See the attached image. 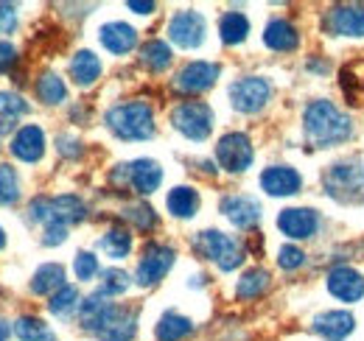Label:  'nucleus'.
<instances>
[{
    "label": "nucleus",
    "instance_id": "40",
    "mask_svg": "<svg viewBox=\"0 0 364 341\" xmlns=\"http://www.w3.org/2000/svg\"><path fill=\"white\" fill-rule=\"evenodd\" d=\"M73 269H76V277L79 280H90L92 274L98 271V257L90 255V252H79L76 260H73Z\"/></svg>",
    "mask_w": 364,
    "mask_h": 341
},
{
    "label": "nucleus",
    "instance_id": "18",
    "mask_svg": "<svg viewBox=\"0 0 364 341\" xmlns=\"http://www.w3.org/2000/svg\"><path fill=\"white\" fill-rule=\"evenodd\" d=\"M222 213L228 215L235 227L247 229V227L258 224V218H261V205H258L252 196H238V193H235V196H225V199H222Z\"/></svg>",
    "mask_w": 364,
    "mask_h": 341
},
{
    "label": "nucleus",
    "instance_id": "10",
    "mask_svg": "<svg viewBox=\"0 0 364 341\" xmlns=\"http://www.w3.org/2000/svg\"><path fill=\"white\" fill-rule=\"evenodd\" d=\"M168 37L180 48H199L205 40V17L199 11H177L168 23Z\"/></svg>",
    "mask_w": 364,
    "mask_h": 341
},
{
    "label": "nucleus",
    "instance_id": "25",
    "mask_svg": "<svg viewBox=\"0 0 364 341\" xmlns=\"http://www.w3.org/2000/svg\"><path fill=\"white\" fill-rule=\"evenodd\" d=\"M59 288H65V269L59 263H48L31 277V294H53Z\"/></svg>",
    "mask_w": 364,
    "mask_h": 341
},
{
    "label": "nucleus",
    "instance_id": "12",
    "mask_svg": "<svg viewBox=\"0 0 364 341\" xmlns=\"http://www.w3.org/2000/svg\"><path fill=\"white\" fill-rule=\"evenodd\" d=\"M137 328V313L129 308H118L112 305L107 319L101 322V328L95 330V336L101 341H132Z\"/></svg>",
    "mask_w": 364,
    "mask_h": 341
},
{
    "label": "nucleus",
    "instance_id": "39",
    "mask_svg": "<svg viewBox=\"0 0 364 341\" xmlns=\"http://www.w3.org/2000/svg\"><path fill=\"white\" fill-rule=\"evenodd\" d=\"M277 263H280V269L294 271V269H300V266L306 263V252L297 249V247H283V249L277 252Z\"/></svg>",
    "mask_w": 364,
    "mask_h": 341
},
{
    "label": "nucleus",
    "instance_id": "7",
    "mask_svg": "<svg viewBox=\"0 0 364 341\" xmlns=\"http://www.w3.org/2000/svg\"><path fill=\"white\" fill-rule=\"evenodd\" d=\"M325 188L339 202H359L362 199L364 179L353 163H339L325 173Z\"/></svg>",
    "mask_w": 364,
    "mask_h": 341
},
{
    "label": "nucleus",
    "instance_id": "31",
    "mask_svg": "<svg viewBox=\"0 0 364 341\" xmlns=\"http://www.w3.org/2000/svg\"><path fill=\"white\" fill-rule=\"evenodd\" d=\"M267 288H269V271H264V269H250V271L238 280L235 294L241 299H255V297H261Z\"/></svg>",
    "mask_w": 364,
    "mask_h": 341
},
{
    "label": "nucleus",
    "instance_id": "45",
    "mask_svg": "<svg viewBox=\"0 0 364 341\" xmlns=\"http://www.w3.org/2000/svg\"><path fill=\"white\" fill-rule=\"evenodd\" d=\"M132 11H137V14H151L154 11V3H140V0H129L127 3Z\"/></svg>",
    "mask_w": 364,
    "mask_h": 341
},
{
    "label": "nucleus",
    "instance_id": "44",
    "mask_svg": "<svg viewBox=\"0 0 364 341\" xmlns=\"http://www.w3.org/2000/svg\"><path fill=\"white\" fill-rule=\"evenodd\" d=\"M56 148L62 151V154H68V157H76L82 148H79V140H73V137H59L56 140Z\"/></svg>",
    "mask_w": 364,
    "mask_h": 341
},
{
    "label": "nucleus",
    "instance_id": "29",
    "mask_svg": "<svg viewBox=\"0 0 364 341\" xmlns=\"http://www.w3.org/2000/svg\"><path fill=\"white\" fill-rule=\"evenodd\" d=\"M219 34H222V43L238 45L247 40L250 34V20L241 14V11H228L222 20H219Z\"/></svg>",
    "mask_w": 364,
    "mask_h": 341
},
{
    "label": "nucleus",
    "instance_id": "4",
    "mask_svg": "<svg viewBox=\"0 0 364 341\" xmlns=\"http://www.w3.org/2000/svg\"><path fill=\"white\" fill-rule=\"evenodd\" d=\"M28 213L34 221H43L46 227H50V224L70 227V224H79L85 218V202L76 196H56V199L40 196L28 205Z\"/></svg>",
    "mask_w": 364,
    "mask_h": 341
},
{
    "label": "nucleus",
    "instance_id": "9",
    "mask_svg": "<svg viewBox=\"0 0 364 341\" xmlns=\"http://www.w3.org/2000/svg\"><path fill=\"white\" fill-rule=\"evenodd\" d=\"M216 160L230 173H241L252 166V143L241 131H230L216 146Z\"/></svg>",
    "mask_w": 364,
    "mask_h": 341
},
{
    "label": "nucleus",
    "instance_id": "34",
    "mask_svg": "<svg viewBox=\"0 0 364 341\" xmlns=\"http://www.w3.org/2000/svg\"><path fill=\"white\" fill-rule=\"evenodd\" d=\"M129 288V274L121 271V269H107L101 274V283H98V294L104 297H118Z\"/></svg>",
    "mask_w": 364,
    "mask_h": 341
},
{
    "label": "nucleus",
    "instance_id": "24",
    "mask_svg": "<svg viewBox=\"0 0 364 341\" xmlns=\"http://www.w3.org/2000/svg\"><path fill=\"white\" fill-rule=\"evenodd\" d=\"M109 308H112V302H107V297H104V294H98V291H95V294H90V297L79 305V319H82V328H85V330H90V333H95V330L101 328V322L107 319Z\"/></svg>",
    "mask_w": 364,
    "mask_h": 341
},
{
    "label": "nucleus",
    "instance_id": "27",
    "mask_svg": "<svg viewBox=\"0 0 364 341\" xmlns=\"http://www.w3.org/2000/svg\"><path fill=\"white\" fill-rule=\"evenodd\" d=\"M166 205H168V213L177 215V218H191V215L199 210V193L193 190V188H174L171 193H168V199H166Z\"/></svg>",
    "mask_w": 364,
    "mask_h": 341
},
{
    "label": "nucleus",
    "instance_id": "2",
    "mask_svg": "<svg viewBox=\"0 0 364 341\" xmlns=\"http://www.w3.org/2000/svg\"><path fill=\"white\" fill-rule=\"evenodd\" d=\"M107 126L121 140H149L154 134V115L151 107L143 101L118 104L107 112Z\"/></svg>",
    "mask_w": 364,
    "mask_h": 341
},
{
    "label": "nucleus",
    "instance_id": "30",
    "mask_svg": "<svg viewBox=\"0 0 364 341\" xmlns=\"http://www.w3.org/2000/svg\"><path fill=\"white\" fill-rule=\"evenodd\" d=\"M140 62L149 70L160 73V70H166L171 65V48L163 43V40H149V43L140 48Z\"/></svg>",
    "mask_w": 364,
    "mask_h": 341
},
{
    "label": "nucleus",
    "instance_id": "19",
    "mask_svg": "<svg viewBox=\"0 0 364 341\" xmlns=\"http://www.w3.org/2000/svg\"><path fill=\"white\" fill-rule=\"evenodd\" d=\"M328 26L339 37H364V6H336Z\"/></svg>",
    "mask_w": 364,
    "mask_h": 341
},
{
    "label": "nucleus",
    "instance_id": "15",
    "mask_svg": "<svg viewBox=\"0 0 364 341\" xmlns=\"http://www.w3.org/2000/svg\"><path fill=\"white\" fill-rule=\"evenodd\" d=\"M311 328H314V333H319L322 339L345 341L353 333L356 319H353L348 310H325V313L314 316V325H311Z\"/></svg>",
    "mask_w": 364,
    "mask_h": 341
},
{
    "label": "nucleus",
    "instance_id": "13",
    "mask_svg": "<svg viewBox=\"0 0 364 341\" xmlns=\"http://www.w3.org/2000/svg\"><path fill=\"white\" fill-rule=\"evenodd\" d=\"M328 291L342 302H359L364 297V277L350 266H336L328 271Z\"/></svg>",
    "mask_w": 364,
    "mask_h": 341
},
{
    "label": "nucleus",
    "instance_id": "26",
    "mask_svg": "<svg viewBox=\"0 0 364 341\" xmlns=\"http://www.w3.org/2000/svg\"><path fill=\"white\" fill-rule=\"evenodd\" d=\"M98 247H101V252L107 257L124 260V257L129 255V249H132V235H129L127 227H112V229H107V235L98 241Z\"/></svg>",
    "mask_w": 364,
    "mask_h": 341
},
{
    "label": "nucleus",
    "instance_id": "46",
    "mask_svg": "<svg viewBox=\"0 0 364 341\" xmlns=\"http://www.w3.org/2000/svg\"><path fill=\"white\" fill-rule=\"evenodd\" d=\"M6 339H9V322L0 319V341H6Z\"/></svg>",
    "mask_w": 364,
    "mask_h": 341
},
{
    "label": "nucleus",
    "instance_id": "14",
    "mask_svg": "<svg viewBox=\"0 0 364 341\" xmlns=\"http://www.w3.org/2000/svg\"><path fill=\"white\" fill-rule=\"evenodd\" d=\"M277 227H280L283 235H289L294 241H306V238H311L317 232L319 218L309 207H289V210H283L277 215Z\"/></svg>",
    "mask_w": 364,
    "mask_h": 341
},
{
    "label": "nucleus",
    "instance_id": "22",
    "mask_svg": "<svg viewBox=\"0 0 364 341\" xmlns=\"http://www.w3.org/2000/svg\"><path fill=\"white\" fill-rule=\"evenodd\" d=\"M264 43L269 45L272 50H280V53H289L294 50L300 37H297V28L289 23V20H272L264 31Z\"/></svg>",
    "mask_w": 364,
    "mask_h": 341
},
{
    "label": "nucleus",
    "instance_id": "6",
    "mask_svg": "<svg viewBox=\"0 0 364 341\" xmlns=\"http://www.w3.org/2000/svg\"><path fill=\"white\" fill-rule=\"evenodd\" d=\"M269 95H272V87H269L267 79H261V76L238 79L235 85L230 87V101H232V107H235L238 112H247V115L261 112V109L267 107Z\"/></svg>",
    "mask_w": 364,
    "mask_h": 341
},
{
    "label": "nucleus",
    "instance_id": "1",
    "mask_svg": "<svg viewBox=\"0 0 364 341\" xmlns=\"http://www.w3.org/2000/svg\"><path fill=\"white\" fill-rule=\"evenodd\" d=\"M303 126H306V134L311 137V143H317L319 148L345 143V140L353 134L350 118L342 115L331 101H311V104L306 107Z\"/></svg>",
    "mask_w": 364,
    "mask_h": 341
},
{
    "label": "nucleus",
    "instance_id": "16",
    "mask_svg": "<svg viewBox=\"0 0 364 341\" xmlns=\"http://www.w3.org/2000/svg\"><path fill=\"white\" fill-rule=\"evenodd\" d=\"M300 185H303L300 173L289 166H272L261 173V188L269 196H294L300 190Z\"/></svg>",
    "mask_w": 364,
    "mask_h": 341
},
{
    "label": "nucleus",
    "instance_id": "43",
    "mask_svg": "<svg viewBox=\"0 0 364 341\" xmlns=\"http://www.w3.org/2000/svg\"><path fill=\"white\" fill-rule=\"evenodd\" d=\"M68 238V227H62V224H50V227H46V241L48 247H56V244H62Z\"/></svg>",
    "mask_w": 364,
    "mask_h": 341
},
{
    "label": "nucleus",
    "instance_id": "41",
    "mask_svg": "<svg viewBox=\"0 0 364 341\" xmlns=\"http://www.w3.org/2000/svg\"><path fill=\"white\" fill-rule=\"evenodd\" d=\"M17 28V14H14V6L9 3H0V34H9Z\"/></svg>",
    "mask_w": 364,
    "mask_h": 341
},
{
    "label": "nucleus",
    "instance_id": "36",
    "mask_svg": "<svg viewBox=\"0 0 364 341\" xmlns=\"http://www.w3.org/2000/svg\"><path fill=\"white\" fill-rule=\"evenodd\" d=\"M76 302H79V291H76L73 286H65V288H59V291L50 297L48 308H50V313L65 316V313H70V310L76 308Z\"/></svg>",
    "mask_w": 364,
    "mask_h": 341
},
{
    "label": "nucleus",
    "instance_id": "20",
    "mask_svg": "<svg viewBox=\"0 0 364 341\" xmlns=\"http://www.w3.org/2000/svg\"><path fill=\"white\" fill-rule=\"evenodd\" d=\"M101 45L109 50V53H129L137 45V31L127 23H107L101 26Z\"/></svg>",
    "mask_w": 364,
    "mask_h": 341
},
{
    "label": "nucleus",
    "instance_id": "42",
    "mask_svg": "<svg viewBox=\"0 0 364 341\" xmlns=\"http://www.w3.org/2000/svg\"><path fill=\"white\" fill-rule=\"evenodd\" d=\"M14 65H17V50H14V45L0 43V73L11 70Z\"/></svg>",
    "mask_w": 364,
    "mask_h": 341
},
{
    "label": "nucleus",
    "instance_id": "38",
    "mask_svg": "<svg viewBox=\"0 0 364 341\" xmlns=\"http://www.w3.org/2000/svg\"><path fill=\"white\" fill-rule=\"evenodd\" d=\"M23 112H28V104H26L20 95H14V92H0V118H3V121H14V118L23 115Z\"/></svg>",
    "mask_w": 364,
    "mask_h": 341
},
{
    "label": "nucleus",
    "instance_id": "17",
    "mask_svg": "<svg viewBox=\"0 0 364 341\" xmlns=\"http://www.w3.org/2000/svg\"><path fill=\"white\" fill-rule=\"evenodd\" d=\"M11 154L23 163H37L46 154V134L40 126H23L11 140Z\"/></svg>",
    "mask_w": 364,
    "mask_h": 341
},
{
    "label": "nucleus",
    "instance_id": "33",
    "mask_svg": "<svg viewBox=\"0 0 364 341\" xmlns=\"http://www.w3.org/2000/svg\"><path fill=\"white\" fill-rule=\"evenodd\" d=\"M37 95H40L43 104H62L68 90H65V82L56 73H43L40 82H37Z\"/></svg>",
    "mask_w": 364,
    "mask_h": 341
},
{
    "label": "nucleus",
    "instance_id": "5",
    "mask_svg": "<svg viewBox=\"0 0 364 341\" xmlns=\"http://www.w3.org/2000/svg\"><path fill=\"white\" fill-rule=\"evenodd\" d=\"M171 124L188 140H205L213 129V112L202 101H185L171 112Z\"/></svg>",
    "mask_w": 364,
    "mask_h": 341
},
{
    "label": "nucleus",
    "instance_id": "8",
    "mask_svg": "<svg viewBox=\"0 0 364 341\" xmlns=\"http://www.w3.org/2000/svg\"><path fill=\"white\" fill-rule=\"evenodd\" d=\"M171 266H174V249L171 247H166V244H149L143 249L140 263H137V286H143V288L157 286Z\"/></svg>",
    "mask_w": 364,
    "mask_h": 341
},
{
    "label": "nucleus",
    "instance_id": "11",
    "mask_svg": "<svg viewBox=\"0 0 364 341\" xmlns=\"http://www.w3.org/2000/svg\"><path fill=\"white\" fill-rule=\"evenodd\" d=\"M216 79H219V65H213V62H191V65H185L177 73L174 87L180 92L193 95V92L210 90V87L216 85Z\"/></svg>",
    "mask_w": 364,
    "mask_h": 341
},
{
    "label": "nucleus",
    "instance_id": "28",
    "mask_svg": "<svg viewBox=\"0 0 364 341\" xmlns=\"http://www.w3.org/2000/svg\"><path fill=\"white\" fill-rule=\"evenodd\" d=\"M157 341H182L185 336L193 333V322L185 319L180 313H166L160 322H157Z\"/></svg>",
    "mask_w": 364,
    "mask_h": 341
},
{
    "label": "nucleus",
    "instance_id": "3",
    "mask_svg": "<svg viewBox=\"0 0 364 341\" xmlns=\"http://www.w3.org/2000/svg\"><path fill=\"white\" fill-rule=\"evenodd\" d=\"M193 249L202 257L213 260L222 271H232V269H238V266L244 263V249H241V244L232 241L225 232H219V229H205V232H199L196 241H193Z\"/></svg>",
    "mask_w": 364,
    "mask_h": 341
},
{
    "label": "nucleus",
    "instance_id": "37",
    "mask_svg": "<svg viewBox=\"0 0 364 341\" xmlns=\"http://www.w3.org/2000/svg\"><path fill=\"white\" fill-rule=\"evenodd\" d=\"M124 218L132 221L137 229H143V232H149V229L157 227V215H154V210H151L149 205H132V207H127V210H124Z\"/></svg>",
    "mask_w": 364,
    "mask_h": 341
},
{
    "label": "nucleus",
    "instance_id": "47",
    "mask_svg": "<svg viewBox=\"0 0 364 341\" xmlns=\"http://www.w3.org/2000/svg\"><path fill=\"white\" fill-rule=\"evenodd\" d=\"M3 244H6V235H3V229H0V249H3Z\"/></svg>",
    "mask_w": 364,
    "mask_h": 341
},
{
    "label": "nucleus",
    "instance_id": "35",
    "mask_svg": "<svg viewBox=\"0 0 364 341\" xmlns=\"http://www.w3.org/2000/svg\"><path fill=\"white\" fill-rule=\"evenodd\" d=\"M20 199V179L11 166H0V205H14Z\"/></svg>",
    "mask_w": 364,
    "mask_h": 341
},
{
    "label": "nucleus",
    "instance_id": "32",
    "mask_svg": "<svg viewBox=\"0 0 364 341\" xmlns=\"http://www.w3.org/2000/svg\"><path fill=\"white\" fill-rule=\"evenodd\" d=\"M14 333L23 341H56V336L46 328V322L34 319V316H23L14 322Z\"/></svg>",
    "mask_w": 364,
    "mask_h": 341
},
{
    "label": "nucleus",
    "instance_id": "23",
    "mask_svg": "<svg viewBox=\"0 0 364 341\" xmlns=\"http://www.w3.org/2000/svg\"><path fill=\"white\" fill-rule=\"evenodd\" d=\"M70 76H73V82L79 87L95 85L98 76H101V62H98V56H95L92 50H79V53L73 56V62H70Z\"/></svg>",
    "mask_w": 364,
    "mask_h": 341
},
{
    "label": "nucleus",
    "instance_id": "21",
    "mask_svg": "<svg viewBox=\"0 0 364 341\" xmlns=\"http://www.w3.org/2000/svg\"><path fill=\"white\" fill-rule=\"evenodd\" d=\"M129 182H132V188L137 193L149 196V193H154L160 188L163 170L154 160H135V163H129Z\"/></svg>",
    "mask_w": 364,
    "mask_h": 341
}]
</instances>
